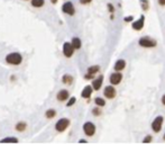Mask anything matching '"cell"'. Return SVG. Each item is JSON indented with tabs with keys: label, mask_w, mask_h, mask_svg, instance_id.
<instances>
[{
	"label": "cell",
	"mask_w": 165,
	"mask_h": 144,
	"mask_svg": "<svg viewBox=\"0 0 165 144\" xmlns=\"http://www.w3.org/2000/svg\"><path fill=\"white\" fill-rule=\"evenodd\" d=\"M138 44H139V46H142V47L152 49V47H155L157 43H156V41L154 40V38L150 37V36H143V37L139 38Z\"/></svg>",
	"instance_id": "obj_1"
},
{
	"label": "cell",
	"mask_w": 165,
	"mask_h": 144,
	"mask_svg": "<svg viewBox=\"0 0 165 144\" xmlns=\"http://www.w3.org/2000/svg\"><path fill=\"white\" fill-rule=\"evenodd\" d=\"M22 55L19 53H10L7 55L6 57V61L7 63H9V64H13V66H18L22 63Z\"/></svg>",
	"instance_id": "obj_2"
},
{
	"label": "cell",
	"mask_w": 165,
	"mask_h": 144,
	"mask_svg": "<svg viewBox=\"0 0 165 144\" xmlns=\"http://www.w3.org/2000/svg\"><path fill=\"white\" fill-rule=\"evenodd\" d=\"M163 122H164V117H163V116H161V115L156 116L155 118H154V121L152 122V129L153 131L155 132V133L161 132Z\"/></svg>",
	"instance_id": "obj_3"
},
{
	"label": "cell",
	"mask_w": 165,
	"mask_h": 144,
	"mask_svg": "<svg viewBox=\"0 0 165 144\" xmlns=\"http://www.w3.org/2000/svg\"><path fill=\"white\" fill-rule=\"evenodd\" d=\"M70 125V121L68 118H61L57 121V123L55 124V129L57 132H64L68 126Z\"/></svg>",
	"instance_id": "obj_4"
},
{
	"label": "cell",
	"mask_w": 165,
	"mask_h": 144,
	"mask_svg": "<svg viewBox=\"0 0 165 144\" xmlns=\"http://www.w3.org/2000/svg\"><path fill=\"white\" fill-rule=\"evenodd\" d=\"M122 72L120 71H116L113 72V73H111L109 77V81L111 85L113 86H117L119 85L120 82H122Z\"/></svg>",
	"instance_id": "obj_5"
},
{
	"label": "cell",
	"mask_w": 165,
	"mask_h": 144,
	"mask_svg": "<svg viewBox=\"0 0 165 144\" xmlns=\"http://www.w3.org/2000/svg\"><path fill=\"white\" fill-rule=\"evenodd\" d=\"M83 132L85 133V135H88V136H93L94 133H96V125L91 122L84 123Z\"/></svg>",
	"instance_id": "obj_6"
},
{
	"label": "cell",
	"mask_w": 165,
	"mask_h": 144,
	"mask_svg": "<svg viewBox=\"0 0 165 144\" xmlns=\"http://www.w3.org/2000/svg\"><path fill=\"white\" fill-rule=\"evenodd\" d=\"M116 94H117V91H116L113 85L107 86V87L105 88V90H103V95H105V97H106L107 99H113V98L116 97Z\"/></svg>",
	"instance_id": "obj_7"
},
{
	"label": "cell",
	"mask_w": 165,
	"mask_h": 144,
	"mask_svg": "<svg viewBox=\"0 0 165 144\" xmlns=\"http://www.w3.org/2000/svg\"><path fill=\"white\" fill-rule=\"evenodd\" d=\"M73 52H74V46L72 45V43L69 42H65L64 45H63V53L66 57H71L73 55Z\"/></svg>",
	"instance_id": "obj_8"
},
{
	"label": "cell",
	"mask_w": 165,
	"mask_h": 144,
	"mask_svg": "<svg viewBox=\"0 0 165 144\" xmlns=\"http://www.w3.org/2000/svg\"><path fill=\"white\" fill-rule=\"evenodd\" d=\"M144 24H145V16L142 15L140 16V18L138 19V20H136V22L133 23V29H135V31H142L144 27Z\"/></svg>",
	"instance_id": "obj_9"
},
{
	"label": "cell",
	"mask_w": 165,
	"mask_h": 144,
	"mask_svg": "<svg viewBox=\"0 0 165 144\" xmlns=\"http://www.w3.org/2000/svg\"><path fill=\"white\" fill-rule=\"evenodd\" d=\"M62 10H63V13L68 14V15H73V14H74V11H75L73 3L70 2V1H68V2H65L64 5H63Z\"/></svg>",
	"instance_id": "obj_10"
},
{
	"label": "cell",
	"mask_w": 165,
	"mask_h": 144,
	"mask_svg": "<svg viewBox=\"0 0 165 144\" xmlns=\"http://www.w3.org/2000/svg\"><path fill=\"white\" fill-rule=\"evenodd\" d=\"M126 68V61L122 59L120 60H117L115 63V66H113V69L115 71H122V70Z\"/></svg>",
	"instance_id": "obj_11"
},
{
	"label": "cell",
	"mask_w": 165,
	"mask_h": 144,
	"mask_svg": "<svg viewBox=\"0 0 165 144\" xmlns=\"http://www.w3.org/2000/svg\"><path fill=\"white\" fill-rule=\"evenodd\" d=\"M56 98H57V100L60 101H64L66 99H69V91L68 90H60L56 95Z\"/></svg>",
	"instance_id": "obj_12"
},
{
	"label": "cell",
	"mask_w": 165,
	"mask_h": 144,
	"mask_svg": "<svg viewBox=\"0 0 165 144\" xmlns=\"http://www.w3.org/2000/svg\"><path fill=\"white\" fill-rule=\"evenodd\" d=\"M103 83V77L102 75H100L98 77L97 79H94L93 81H92V87H93V90H99L101 86Z\"/></svg>",
	"instance_id": "obj_13"
},
{
	"label": "cell",
	"mask_w": 165,
	"mask_h": 144,
	"mask_svg": "<svg viewBox=\"0 0 165 144\" xmlns=\"http://www.w3.org/2000/svg\"><path fill=\"white\" fill-rule=\"evenodd\" d=\"M92 90H93V87H92V86H85L81 92V96L83 98H90L91 94H92Z\"/></svg>",
	"instance_id": "obj_14"
},
{
	"label": "cell",
	"mask_w": 165,
	"mask_h": 144,
	"mask_svg": "<svg viewBox=\"0 0 165 144\" xmlns=\"http://www.w3.org/2000/svg\"><path fill=\"white\" fill-rule=\"evenodd\" d=\"M99 71H100L99 66H90V68H88V73L91 75L96 74L97 72H99Z\"/></svg>",
	"instance_id": "obj_15"
},
{
	"label": "cell",
	"mask_w": 165,
	"mask_h": 144,
	"mask_svg": "<svg viewBox=\"0 0 165 144\" xmlns=\"http://www.w3.org/2000/svg\"><path fill=\"white\" fill-rule=\"evenodd\" d=\"M62 81H63V83H65V85H71L72 81H73V77H72V75H70V74L63 75Z\"/></svg>",
	"instance_id": "obj_16"
},
{
	"label": "cell",
	"mask_w": 165,
	"mask_h": 144,
	"mask_svg": "<svg viewBox=\"0 0 165 144\" xmlns=\"http://www.w3.org/2000/svg\"><path fill=\"white\" fill-rule=\"evenodd\" d=\"M72 45H73V46H74V49H80V47H81V40H80V38H78V37H74L73 38V40H72Z\"/></svg>",
	"instance_id": "obj_17"
},
{
	"label": "cell",
	"mask_w": 165,
	"mask_h": 144,
	"mask_svg": "<svg viewBox=\"0 0 165 144\" xmlns=\"http://www.w3.org/2000/svg\"><path fill=\"white\" fill-rule=\"evenodd\" d=\"M94 103H96V105L98 107H103L105 105H106V100L100 97H97L96 99H94Z\"/></svg>",
	"instance_id": "obj_18"
},
{
	"label": "cell",
	"mask_w": 165,
	"mask_h": 144,
	"mask_svg": "<svg viewBox=\"0 0 165 144\" xmlns=\"http://www.w3.org/2000/svg\"><path fill=\"white\" fill-rule=\"evenodd\" d=\"M31 5L34 7H43L44 6V0H31Z\"/></svg>",
	"instance_id": "obj_19"
},
{
	"label": "cell",
	"mask_w": 165,
	"mask_h": 144,
	"mask_svg": "<svg viewBox=\"0 0 165 144\" xmlns=\"http://www.w3.org/2000/svg\"><path fill=\"white\" fill-rule=\"evenodd\" d=\"M25 129H26L25 123H18V124H17V126H16V129H17V131H19V132H23Z\"/></svg>",
	"instance_id": "obj_20"
},
{
	"label": "cell",
	"mask_w": 165,
	"mask_h": 144,
	"mask_svg": "<svg viewBox=\"0 0 165 144\" xmlns=\"http://www.w3.org/2000/svg\"><path fill=\"white\" fill-rule=\"evenodd\" d=\"M55 114H56V112L54 109H48L46 112V117L47 118H53L54 116H55Z\"/></svg>",
	"instance_id": "obj_21"
},
{
	"label": "cell",
	"mask_w": 165,
	"mask_h": 144,
	"mask_svg": "<svg viewBox=\"0 0 165 144\" xmlns=\"http://www.w3.org/2000/svg\"><path fill=\"white\" fill-rule=\"evenodd\" d=\"M1 143H6V142H13V143H16V142H18V140L15 138H3V140H1Z\"/></svg>",
	"instance_id": "obj_22"
},
{
	"label": "cell",
	"mask_w": 165,
	"mask_h": 144,
	"mask_svg": "<svg viewBox=\"0 0 165 144\" xmlns=\"http://www.w3.org/2000/svg\"><path fill=\"white\" fill-rule=\"evenodd\" d=\"M140 2H142V7H143L144 10L148 9V2H147L146 0H140Z\"/></svg>",
	"instance_id": "obj_23"
},
{
	"label": "cell",
	"mask_w": 165,
	"mask_h": 144,
	"mask_svg": "<svg viewBox=\"0 0 165 144\" xmlns=\"http://www.w3.org/2000/svg\"><path fill=\"white\" fill-rule=\"evenodd\" d=\"M75 101H76V99H75V97L70 98V100L68 101V104H66V106H68V107H70V106H72V105H74V104H75Z\"/></svg>",
	"instance_id": "obj_24"
},
{
	"label": "cell",
	"mask_w": 165,
	"mask_h": 144,
	"mask_svg": "<svg viewBox=\"0 0 165 144\" xmlns=\"http://www.w3.org/2000/svg\"><path fill=\"white\" fill-rule=\"evenodd\" d=\"M152 140H153L152 135H147L146 138L143 140V142H144V143H150V142H152Z\"/></svg>",
	"instance_id": "obj_25"
},
{
	"label": "cell",
	"mask_w": 165,
	"mask_h": 144,
	"mask_svg": "<svg viewBox=\"0 0 165 144\" xmlns=\"http://www.w3.org/2000/svg\"><path fill=\"white\" fill-rule=\"evenodd\" d=\"M92 113H93V115L98 116V115H100V114H101V112L99 110V108H96V109L92 110Z\"/></svg>",
	"instance_id": "obj_26"
},
{
	"label": "cell",
	"mask_w": 165,
	"mask_h": 144,
	"mask_svg": "<svg viewBox=\"0 0 165 144\" xmlns=\"http://www.w3.org/2000/svg\"><path fill=\"white\" fill-rule=\"evenodd\" d=\"M133 18H134L133 16H128V17H126V18H125V22H131V20H133Z\"/></svg>",
	"instance_id": "obj_27"
},
{
	"label": "cell",
	"mask_w": 165,
	"mask_h": 144,
	"mask_svg": "<svg viewBox=\"0 0 165 144\" xmlns=\"http://www.w3.org/2000/svg\"><path fill=\"white\" fill-rule=\"evenodd\" d=\"M157 1H159V6H162V7L165 6V0H157Z\"/></svg>",
	"instance_id": "obj_28"
},
{
	"label": "cell",
	"mask_w": 165,
	"mask_h": 144,
	"mask_svg": "<svg viewBox=\"0 0 165 144\" xmlns=\"http://www.w3.org/2000/svg\"><path fill=\"white\" fill-rule=\"evenodd\" d=\"M80 2L83 3V5H87V3L91 2V0H80Z\"/></svg>",
	"instance_id": "obj_29"
},
{
	"label": "cell",
	"mask_w": 165,
	"mask_h": 144,
	"mask_svg": "<svg viewBox=\"0 0 165 144\" xmlns=\"http://www.w3.org/2000/svg\"><path fill=\"white\" fill-rule=\"evenodd\" d=\"M161 101H162V104L165 106V94L162 96V99H161Z\"/></svg>",
	"instance_id": "obj_30"
},
{
	"label": "cell",
	"mask_w": 165,
	"mask_h": 144,
	"mask_svg": "<svg viewBox=\"0 0 165 144\" xmlns=\"http://www.w3.org/2000/svg\"><path fill=\"white\" fill-rule=\"evenodd\" d=\"M80 142H81V143H85V142H87V140H80Z\"/></svg>",
	"instance_id": "obj_31"
},
{
	"label": "cell",
	"mask_w": 165,
	"mask_h": 144,
	"mask_svg": "<svg viewBox=\"0 0 165 144\" xmlns=\"http://www.w3.org/2000/svg\"><path fill=\"white\" fill-rule=\"evenodd\" d=\"M164 140H165V136H164Z\"/></svg>",
	"instance_id": "obj_32"
}]
</instances>
